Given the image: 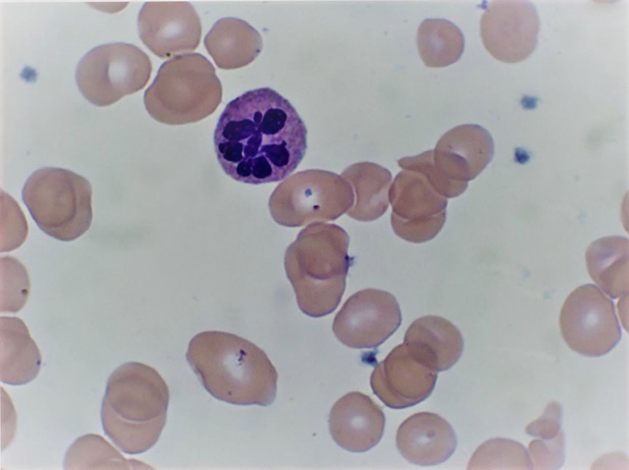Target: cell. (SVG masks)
<instances>
[{
  "mask_svg": "<svg viewBox=\"0 0 629 470\" xmlns=\"http://www.w3.org/2000/svg\"><path fill=\"white\" fill-rule=\"evenodd\" d=\"M223 171L247 184L288 177L307 149V129L293 105L271 88L247 91L230 101L214 131Z\"/></svg>",
  "mask_w": 629,
  "mask_h": 470,
  "instance_id": "cell-1",
  "label": "cell"
},
{
  "mask_svg": "<svg viewBox=\"0 0 629 470\" xmlns=\"http://www.w3.org/2000/svg\"><path fill=\"white\" fill-rule=\"evenodd\" d=\"M186 358L204 388L235 405L268 406L278 374L265 352L238 335L204 331L189 342Z\"/></svg>",
  "mask_w": 629,
  "mask_h": 470,
  "instance_id": "cell-2",
  "label": "cell"
},
{
  "mask_svg": "<svg viewBox=\"0 0 629 470\" xmlns=\"http://www.w3.org/2000/svg\"><path fill=\"white\" fill-rule=\"evenodd\" d=\"M168 404V386L153 367L124 363L106 384L101 406L103 430L123 452L143 453L159 439Z\"/></svg>",
  "mask_w": 629,
  "mask_h": 470,
  "instance_id": "cell-3",
  "label": "cell"
},
{
  "mask_svg": "<svg viewBox=\"0 0 629 470\" xmlns=\"http://www.w3.org/2000/svg\"><path fill=\"white\" fill-rule=\"evenodd\" d=\"M349 236L336 224L312 223L287 248L284 267L300 310L323 317L339 305L350 266Z\"/></svg>",
  "mask_w": 629,
  "mask_h": 470,
  "instance_id": "cell-4",
  "label": "cell"
},
{
  "mask_svg": "<svg viewBox=\"0 0 629 470\" xmlns=\"http://www.w3.org/2000/svg\"><path fill=\"white\" fill-rule=\"evenodd\" d=\"M222 85L202 54L177 55L164 62L144 93L149 115L167 125L198 122L221 103Z\"/></svg>",
  "mask_w": 629,
  "mask_h": 470,
  "instance_id": "cell-5",
  "label": "cell"
},
{
  "mask_svg": "<svg viewBox=\"0 0 629 470\" xmlns=\"http://www.w3.org/2000/svg\"><path fill=\"white\" fill-rule=\"evenodd\" d=\"M22 199L38 227L57 240L73 241L91 225L92 187L73 171L36 170L24 184Z\"/></svg>",
  "mask_w": 629,
  "mask_h": 470,
  "instance_id": "cell-6",
  "label": "cell"
},
{
  "mask_svg": "<svg viewBox=\"0 0 629 470\" xmlns=\"http://www.w3.org/2000/svg\"><path fill=\"white\" fill-rule=\"evenodd\" d=\"M353 203V189L341 175L309 169L291 175L275 188L269 210L276 223L300 227L335 220Z\"/></svg>",
  "mask_w": 629,
  "mask_h": 470,
  "instance_id": "cell-7",
  "label": "cell"
},
{
  "mask_svg": "<svg viewBox=\"0 0 629 470\" xmlns=\"http://www.w3.org/2000/svg\"><path fill=\"white\" fill-rule=\"evenodd\" d=\"M152 72L149 56L128 43H109L87 52L76 68V83L92 104L105 107L147 84Z\"/></svg>",
  "mask_w": 629,
  "mask_h": 470,
  "instance_id": "cell-8",
  "label": "cell"
},
{
  "mask_svg": "<svg viewBox=\"0 0 629 470\" xmlns=\"http://www.w3.org/2000/svg\"><path fill=\"white\" fill-rule=\"evenodd\" d=\"M559 325L566 344L587 357L607 354L621 338L613 302L592 284L576 288L567 297Z\"/></svg>",
  "mask_w": 629,
  "mask_h": 470,
  "instance_id": "cell-9",
  "label": "cell"
},
{
  "mask_svg": "<svg viewBox=\"0 0 629 470\" xmlns=\"http://www.w3.org/2000/svg\"><path fill=\"white\" fill-rule=\"evenodd\" d=\"M388 200L392 206L393 231L406 241L427 242L441 231L446 221L447 198L419 172L400 171L390 185Z\"/></svg>",
  "mask_w": 629,
  "mask_h": 470,
  "instance_id": "cell-10",
  "label": "cell"
},
{
  "mask_svg": "<svg viewBox=\"0 0 629 470\" xmlns=\"http://www.w3.org/2000/svg\"><path fill=\"white\" fill-rule=\"evenodd\" d=\"M493 155V138L482 126L463 124L447 131L432 150L433 167L446 198L461 195Z\"/></svg>",
  "mask_w": 629,
  "mask_h": 470,
  "instance_id": "cell-11",
  "label": "cell"
},
{
  "mask_svg": "<svg viewBox=\"0 0 629 470\" xmlns=\"http://www.w3.org/2000/svg\"><path fill=\"white\" fill-rule=\"evenodd\" d=\"M401 321L400 307L392 294L365 289L346 300L334 318L332 330L350 348H375L399 328Z\"/></svg>",
  "mask_w": 629,
  "mask_h": 470,
  "instance_id": "cell-12",
  "label": "cell"
},
{
  "mask_svg": "<svg viewBox=\"0 0 629 470\" xmlns=\"http://www.w3.org/2000/svg\"><path fill=\"white\" fill-rule=\"evenodd\" d=\"M539 16L528 1H494L480 20V35L486 50L497 60L517 63L534 51Z\"/></svg>",
  "mask_w": 629,
  "mask_h": 470,
  "instance_id": "cell-13",
  "label": "cell"
},
{
  "mask_svg": "<svg viewBox=\"0 0 629 470\" xmlns=\"http://www.w3.org/2000/svg\"><path fill=\"white\" fill-rule=\"evenodd\" d=\"M144 45L160 58L194 51L201 39L200 18L189 2H146L138 15Z\"/></svg>",
  "mask_w": 629,
  "mask_h": 470,
  "instance_id": "cell-14",
  "label": "cell"
},
{
  "mask_svg": "<svg viewBox=\"0 0 629 470\" xmlns=\"http://www.w3.org/2000/svg\"><path fill=\"white\" fill-rule=\"evenodd\" d=\"M436 380L437 372L402 343L375 366L370 384L375 395L386 406L402 409L428 398Z\"/></svg>",
  "mask_w": 629,
  "mask_h": 470,
  "instance_id": "cell-15",
  "label": "cell"
},
{
  "mask_svg": "<svg viewBox=\"0 0 629 470\" xmlns=\"http://www.w3.org/2000/svg\"><path fill=\"white\" fill-rule=\"evenodd\" d=\"M385 416L369 396L350 392L331 408L329 430L333 440L350 452H365L382 438Z\"/></svg>",
  "mask_w": 629,
  "mask_h": 470,
  "instance_id": "cell-16",
  "label": "cell"
},
{
  "mask_svg": "<svg viewBox=\"0 0 629 470\" xmlns=\"http://www.w3.org/2000/svg\"><path fill=\"white\" fill-rule=\"evenodd\" d=\"M396 445L407 461L431 466L446 461L454 453L457 439L444 418L431 412H419L399 426Z\"/></svg>",
  "mask_w": 629,
  "mask_h": 470,
  "instance_id": "cell-17",
  "label": "cell"
},
{
  "mask_svg": "<svg viewBox=\"0 0 629 470\" xmlns=\"http://www.w3.org/2000/svg\"><path fill=\"white\" fill-rule=\"evenodd\" d=\"M406 347L436 372L451 368L463 352V337L459 329L440 316L416 319L407 329Z\"/></svg>",
  "mask_w": 629,
  "mask_h": 470,
  "instance_id": "cell-18",
  "label": "cell"
},
{
  "mask_svg": "<svg viewBox=\"0 0 629 470\" xmlns=\"http://www.w3.org/2000/svg\"><path fill=\"white\" fill-rule=\"evenodd\" d=\"M204 45L217 67L231 70L244 67L262 50L259 32L238 18L219 19L204 38Z\"/></svg>",
  "mask_w": 629,
  "mask_h": 470,
  "instance_id": "cell-19",
  "label": "cell"
},
{
  "mask_svg": "<svg viewBox=\"0 0 629 470\" xmlns=\"http://www.w3.org/2000/svg\"><path fill=\"white\" fill-rule=\"evenodd\" d=\"M41 354L24 322L16 317L1 318V381L26 384L38 375Z\"/></svg>",
  "mask_w": 629,
  "mask_h": 470,
  "instance_id": "cell-20",
  "label": "cell"
},
{
  "mask_svg": "<svg viewBox=\"0 0 629 470\" xmlns=\"http://www.w3.org/2000/svg\"><path fill=\"white\" fill-rule=\"evenodd\" d=\"M354 192V203L346 212L355 220L368 222L381 217L388 208V191L392 175L386 168L372 162H359L347 167L341 175Z\"/></svg>",
  "mask_w": 629,
  "mask_h": 470,
  "instance_id": "cell-21",
  "label": "cell"
},
{
  "mask_svg": "<svg viewBox=\"0 0 629 470\" xmlns=\"http://www.w3.org/2000/svg\"><path fill=\"white\" fill-rule=\"evenodd\" d=\"M628 246L627 238L609 236L592 242L585 253L590 277L611 298L628 294Z\"/></svg>",
  "mask_w": 629,
  "mask_h": 470,
  "instance_id": "cell-22",
  "label": "cell"
},
{
  "mask_svg": "<svg viewBox=\"0 0 629 470\" xmlns=\"http://www.w3.org/2000/svg\"><path fill=\"white\" fill-rule=\"evenodd\" d=\"M461 30L446 19H425L417 31L419 55L427 67L439 68L457 62L464 51Z\"/></svg>",
  "mask_w": 629,
  "mask_h": 470,
  "instance_id": "cell-23",
  "label": "cell"
},
{
  "mask_svg": "<svg viewBox=\"0 0 629 470\" xmlns=\"http://www.w3.org/2000/svg\"><path fill=\"white\" fill-rule=\"evenodd\" d=\"M65 469H143L148 465L123 457L103 437L87 434L78 438L68 449Z\"/></svg>",
  "mask_w": 629,
  "mask_h": 470,
  "instance_id": "cell-24",
  "label": "cell"
},
{
  "mask_svg": "<svg viewBox=\"0 0 629 470\" xmlns=\"http://www.w3.org/2000/svg\"><path fill=\"white\" fill-rule=\"evenodd\" d=\"M469 469H532L525 447L517 441L495 438L483 443L473 454Z\"/></svg>",
  "mask_w": 629,
  "mask_h": 470,
  "instance_id": "cell-25",
  "label": "cell"
},
{
  "mask_svg": "<svg viewBox=\"0 0 629 470\" xmlns=\"http://www.w3.org/2000/svg\"><path fill=\"white\" fill-rule=\"evenodd\" d=\"M2 263V311H18L29 292V279L24 267L14 258L4 257Z\"/></svg>",
  "mask_w": 629,
  "mask_h": 470,
  "instance_id": "cell-26",
  "label": "cell"
},
{
  "mask_svg": "<svg viewBox=\"0 0 629 470\" xmlns=\"http://www.w3.org/2000/svg\"><path fill=\"white\" fill-rule=\"evenodd\" d=\"M528 453L533 468L555 469L561 467L564 460V436L559 434L553 439H536L530 442Z\"/></svg>",
  "mask_w": 629,
  "mask_h": 470,
  "instance_id": "cell-27",
  "label": "cell"
},
{
  "mask_svg": "<svg viewBox=\"0 0 629 470\" xmlns=\"http://www.w3.org/2000/svg\"><path fill=\"white\" fill-rule=\"evenodd\" d=\"M561 417V405L558 402H550L543 414L526 427L525 432L539 439H553L562 433Z\"/></svg>",
  "mask_w": 629,
  "mask_h": 470,
  "instance_id": "cell-28",
  "label": "cell"
}]
</instances>
